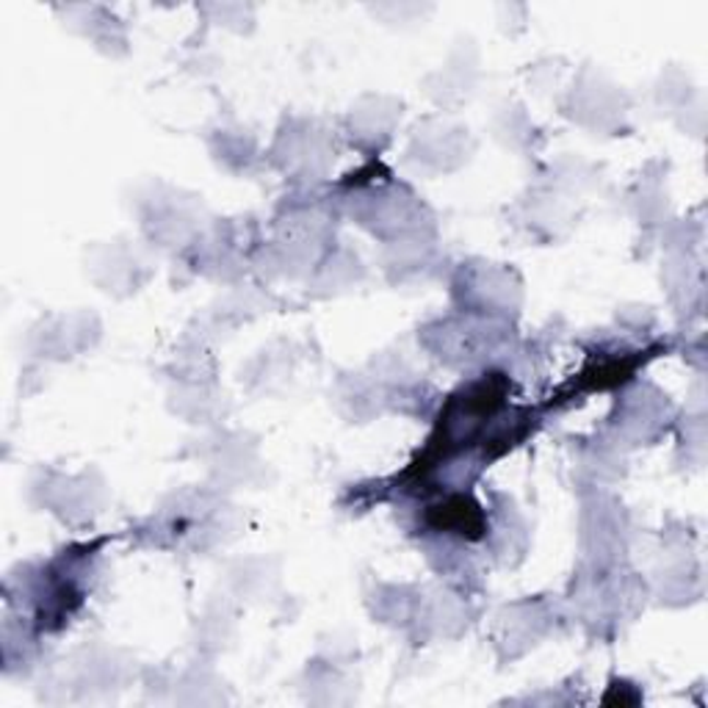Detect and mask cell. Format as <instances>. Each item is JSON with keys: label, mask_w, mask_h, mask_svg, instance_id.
I'll use <instances>...</instances> for the list:
<instances>
[{"label": "cell", "mask_w": 708, "mask_h": 708, "mask_svg": "<svg viewBox=\"0 0 708 708\" xmlns=\"http://www.w3.org/2000/svg\"><path fill=\"white\" fill-rule=\"evenodd\" d=\"M432 523L438 529H451V532L468 534V537H479L481 529H485L479 507H476V503L465 496L451 498V501L434 507Z\"/></svg>", "instance_id": "1"}]
</instances>
